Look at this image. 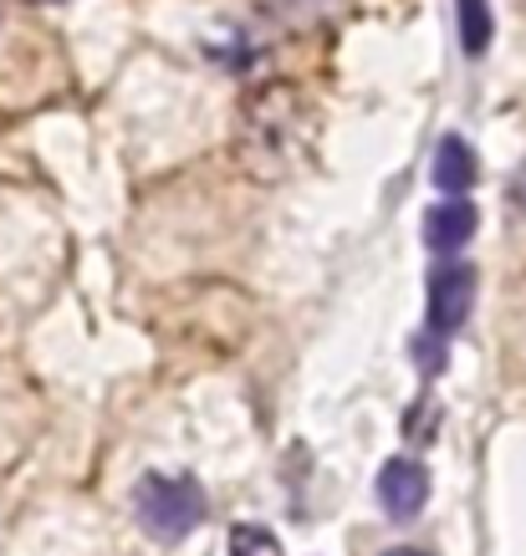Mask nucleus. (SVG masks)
Segmentation results:
<instances>
[{
    "label": "nucleus",
    "mask_w": 526,
    "mask_h": 556,
    "mask_svg": "<svg viewBox=\"0 0 526 556\" xmlns=\"http://www.w3.org/2000/svg\"><path fill=\"white\" fill-rule=\"evenodd\" d=\"M312 128H317V118H312V102L302 98V87L297 83L255 87L251 98L240 102V118H236L240 169L251 174L255 185L287 179V174L306 159Z\"/></svg>",
    "instance_id": "nucleus-1"
},
{
    "label": "nucleus",
    "mask_w": 526,
    "mask_h": 556,
    "mask_svg": "<svg viewBox=\"0 0 526 556\" xmlns=\"http://www.w3.org/2000/svg\"><path fill=\"white\" fill-rule=\"evenodd\" d=\"M134 516L153 541H185L204 521V495L189 475H143L134 490Z\"/></svg>",
    "instance_id": "nucleus-2"
},
{
    "label": "nucleus",
    "mask_w": 526,
    "mask_h": 556,
    "mask_svg": "<svg viewBox=\"0 0 526 556\" xmlns=\"http://www.w3.org/2000/svg\"><path fill=\"white\" fill-rule=\"evenodd\" d=\"M480 276L471 261H440L429 270V306H425V338H455L471 306H476Z\"/></svg>",
    "instance_id": "nucleus-3"
},
{
    "label": "nucleus",
    "mask_w": 526,
    "mask_h": 556,
    "mask_svg": "<svg viewBox=\"0 0 526 556\" xmlns=\"http://www.w3.org/2000/svg\"><path fill=\"white\" fill-rule=\"evenodd\" d=\"M429 501V470L419 459H389L384 470H378V510L389 516V521H414Z\"/></svg>",
    "instance_id": "nucleus-4"
},
{
    "label": "nucleus",
    "mask_w": 526,
    "mask_h": 556,
    "mask_svg": "<svg viewBox=\"0 0 526 556\" xmlns=\"http://www.w3.org/2000/svg\"><path fill=\"white\" fill-rule=\"evenodd\" d=\"M476 204L465 200H440L435 210L425 215V245L429 251H440L444 261H455V251H465L471 245V236H476Z\"/></svg>",
    "instance_id": "nucleus-5"
},
{
    "label": "nucleus",
    "mask_w": 526,
    "mask_h": 556,
    "mask_svg": "<svg viewBox=\"0 0 526 556\" xmlns=\"http://www.w3.org/2000/svg\"><path fill=\"white\" fill-rule=\"evenodd\" d=\"M429 179H435V189H440V194H455V200H460V194L480 179L476 149H471L460 134H444L440 149H435V164H429Z\"/></svg>",
    "instance_id": "nucleus-6"
},
{
    "label": "nucleus",
    "mask_w": 526,
    "mask_h": 556,
    "mask_svg": "<svg viewBox=\"0 0 526 556\" xmlns=\"http://www.w3.org/2000/svg\"><path fill=\"white\" fill-rule=\"evenodd\" d=\"M455 11H460V47L476 62V56H486V47H491V36H496L491 0H455Z\"/></svg>",
    "instance_id": "nucleus-7"
},
{
    "label": "nucleus",
    "mask_w": 526,
    "mask_h": 556,
    "mask_svg": "<svg viewBox=\"0 0 526 556\" xmlns=\"http://www.w3.org/2000/svg\"><path fill=\"white\" fill-rule=\"evenodd\" d=\"M230 556H281V541H276L266 526L246 521L230 531Z\"/></svg>",
    "instance_id": "nucleus-8"
},
{
    "label": "nucleus",
    "mask_w": 526,
    "mask_h": 556,
    "mask_svg": "<svg viewBox=\"0 0 526 556\" xmlns=\"http://www.w3.org/2000/svg\"><path fill=\"white\" fill-rule=\"evenodd\" d=\"M506 200L516 204V215L526 219V159H522V169L511 174V189H506Z\"/></svg>",
    "instance_id": "nucleus-9"
},
{
    "label": "nucleus",
    "mask_w": 526,
    "mask_h": 556,
    "mask_svg": "<svg viewBox=\"0 0 526 556\" xmlns=\"http://www.w3.org/2000/svg\"><path fill=\"white\" fill-rule=\"evenodd\" d=\"M384 556H429V552H414V546H393V552H384Z\"/></svg>",
    "instance_id": "nucleus-10"
}]
</instances>
